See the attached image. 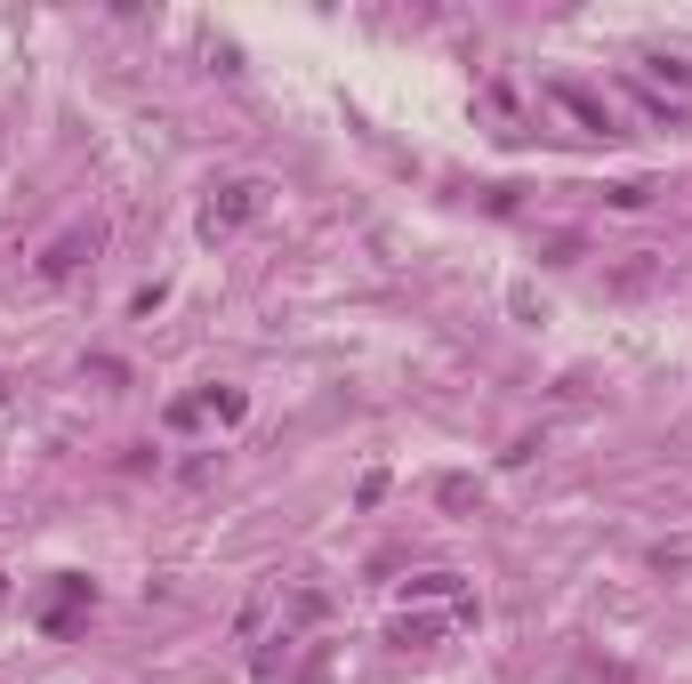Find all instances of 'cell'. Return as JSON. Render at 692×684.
Masks as SVG:
<instances>
[{"instance_id": "6da1fadb", "label": "cell", "mask_w": 692, "mask_h": 684, "mask_svg": "<svg viewBox=\"0 0 692 684\" xmlns=\"http://www.w3.org/2000/svg\"><path fill=\"white\" fill-rule=\"evenodd\" d=\"M258 210H266V186H258V178H226V186L210 194V210H201V226L226 234V226H250Z\"/></svg>"}, {"instance_id": "7a4b0ae2", "label": "cell", "mask_w": 692, "mask_h": 684, "mask_svg": "<svg viewBox=\"0 0 692 684\" xmlns=\"http://www.w3.org/2000/svg\"><path fill=\"white\" fill-rule=\"evenodd\" d=\"M81 604H97V579L57 572V604L41 612V628H49V636H73V628H81Z\"/></svg>"}, {"instance_id": "3957f363", "label": "cell", "mask_w": 692, "mask_h": 684, "mask_svg": "<svg viewBox=\"0 0 692 684\" xmlns=\"http://www.w3.org/2000/svg\"><path fill=\"white\" fill-rule=\"evenodd\" d=\"M556 106L587 129V137H620V121H612V106H604V97L596 89H580V81H556Z\"/></svg>"}, {"instance_id": "277c9868", "label": "cell", "mask_w": 692, "mask_h": 684, "mask_svg": "<svg viewBox=\"0 0 692 684\" xmlns=\"http://www.w3.org/2000/svg\"><path fill=\"white\" fill-rule=\"evenodd\" d=\"M89 258H97V226H89V234H65V242L41 250V282H73Z\"/></svg>"}, {"instance_id": "5b68a950", "label": "cell", "mask_w": 692, "mask_h": 684, "mask_svg": "<svg viewBox=\"0 0 692 684\" xmlns=\"http://www.w3.org/2000/svg\"><path fill=\"white\" fill-rule=\"evenodd\" d=\"M443 636V621H427V612H419V621H395L387 628V644H403V653H419V644H435Z\"/></svg>"}, {"instance_id": "8992f818", "label": "cell", "mask_w": 692, "mask_h": 684, "mask_svg": "<svg viewBox=\"0 0 692 684\" xmlns=\"http://www.w3.org/2000/svg\"><path fill=\"white\" fill-rule=\"evenodd\" d=\"M403 596H452L459 604V572H419V579H403Z\"/></svg>"}, {"instance_id": "52a82bcc", "label": "cell", "mask_w": 692, "mask_h": 684, "mask_svg": "<svg viewBox=\"0 0 692 684\" xmlns=\"http://www.w3.org/2000/svg\"><path fill=\"white\" fill-rule=\"evenodd\" d=\"M435 499H443V507H452V516H467V507H475L483 492L467 484V475H443V484H435Z\"/></svg>"}, {"instance_id": "ba28073f", "label": "cell", "mask_w": 692, "mask_h": 684, "mask_svg": "<svg viewBox=\"0 0 692 684\" xmlns=\"http://www.w3.org/2000/svg\"><path fill=\"white\" fill-rule=\"evenodd\" d=\"M201 410H218V419H241L250 403H241V387H210V395H201Z\"/></svg>"}, {"instance_id": "9c48e42d", "label": "cell", "mask_w": 692, "mask_h": 684, "mask_svg": "<svg viewBox=\"0 0 692 684\" xmlns=\"http://www.w3.org/2000/svg\"><path fill=\"white\" fill-rule=\"evenodd\" d=\"M644 73H652V81H676V89H684V81H692V65H676V57H652Z\"/></svg>"}, {"instance_id": "30bf717a", "label": "cell", "mask_w": 692, "mask_h": 684, "mask_svg": "<svg viewBox=\"0 0 692 684\" xmlns=\"http://www.w3.org/2000/svg\"><path fill=\"white\" fill-rule=\"evenodd\" d=\"M0 604H9V572H0Z\"/></svg>"}]
</instances>
